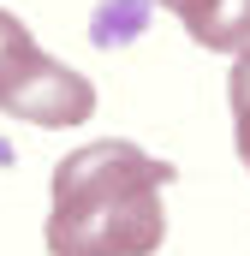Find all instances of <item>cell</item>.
Returning a JSON list of instances; mask_svg holds the SVG:
<instances>
[{"mask_svg":"<svg viewBox=\"0 0 250 256\" xmlns=\"http://www.w3.org/2000/svg\"><path fill=\"white\" fill-rule=\"evenodd\" d=\"M179 24L190 30V42L208 48V54L250 48V0H185Z\"/></svg>","mask_w":250,"mask_h":256,"instance_id":"cell-2","label":"cell"},{"mask_svg":"<svg viewBox=\"0 0 250 256\" xmlns=\"http://www.w3.org/2000/svg\"><path fill=\"white\" fill-rule=\"evenodd\" d=\"M155 6H167V12H185V0H155Z\"/></svg>","mask_w":250,"mask_h":256,"instance_id":"cell-6","label":"cell"},{"mask_svg":"<svg viewBox=\"0 0 250 256\" xmlns=\"http://www.w3.org/2000/svg\"><path fill=\"white\" fill-rule=\"evenodd\" d=\"M232 143H238V161L250 167V108H244V114H232Z\"/></svg>","mask_w":250,"mask_h":256,"instance_id":"cell-5","label":"cell"},{"mask_svg":"<svg viewBox=\"0 0 250 256\" xmlns=\"http://www.w3.org/2000/svg\"><path fill=\"white\" fill-rule=\"evenodd\" d=\"M173 161L102 137L90 149H72L54 167V208L42 226L48 256H155L167 238V202Z\"/></svg>","mask_w":250,"mask_h":256,"instance_id":"cell-1","label":"cell"},{"mask_svg":"<svg viewBox=\"0 0 250 256\" xmlns=\"http://www.w3.org/2000/svg\"><path fill=\"white\" fill-rule=\"evenodd\" d=\"M42 66V48H36V36L12 18V12H0V114L12 108V96L30 84V72Z\"/></svg>","mask_w":250,"mask_h":256,"instance_id":"cell-3","label":"cell"},{"mask_svg":"<svg viewBox=\"0 0 250 256\" xmlns=\"http://www.w3.org/2000/svg\"><path fill=\"white\" fill-rule=\"evenodd\" d=\"M226 96H232V114H244V108H250V48H238V60H232Z\"/></svg>","mask_w":250,"mask_h":256,"instance_id":"cell-4","label":"cell"}]
</instances>
